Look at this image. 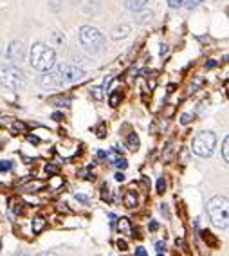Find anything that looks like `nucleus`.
<instances>
[{
  "label": "nucleus",
  "mask_w": 229,
  "mask_h": 256,
  "mask_svg": "<svg viewBox=\"0 0 229 256\" xmlns=\"http://www.w3.org/2000/svg\"><path fill=\"white\" fill-rule=\"evenodd\" d=\"M56 64L54 49H50L46 44H34L31 49V65L36 70H50Z\"/></svg>",
  "instance_id": "f257e3e1"
},
{
  "label": "nucleus",
  "mask_w": 229,
  "mask_h": 256,
  "mask_svg": "<svg viewBox=\"0 0 229 256\" xmlns=\"http://www.w3.org/2000/svg\"><path fill=\"white\" fill-rule=\"evenodd\" d=\"M208 215H210L213 226L218 229H226L229 224V208H228V198L226 197H213L208 202Z\"/></svg>",
  "instance_id": "f03ea898"
},
{
  "label": "nucleus",
  "mask_w": 229,
  "mask_h": 256,
  "mask_svg": "<svg viewBox=\"0 0 229 256\" xmlns=\"http://www.w3.org/2000/svg\"><path fill=\"white\" fill-rule=\"evenodd\" d=\"M80 40H82V46L85 47V50L92 52V54L100 52L103 49V44H105L101 32L96 28H90V26H83L80 29Z\"/></svg>",
  "instance_id": "7ed1b4c3"
},
{
  "label": "nucleus",
  "mask_w": 229,
  "mask_h": 256,
  "mask_svg": "<svg viewBox=\"0 0 229 256\" xmlns=\"http://www.w3.org/2000/svg\"><path fill=\"white\" fill-rule=\"evenodd\" d=\"M216 144V136L213 132H200L193 139V154H197L200 157H210L215 150Z\"/></svg>",
  "instance_id": "20e7f679"
},
{
  "label": "nucleus",
  "mask_w": 229,
  "mask_h": 256,
  "mask_svg": "<svg viewBox=\"0 0 229 256\" xmlns=\"http://www.w3.org/2000/svg\"><path fill=\"white\" fill-rule=\"evenodd\" d=\"M50 76L54 78V82L58 83V85H62V83H72V82H76V80H80L83 76V70L80 69L78 65L60 64L56 67L54 74H50Z\"/></svg>",
  "instance_id": "39448f33"
},
{
  "label": "nucleus",
  "mask_w": 229,
  "mask_h": 256,
  "mask_svg": "<svg viewBox=\"0 0 229 256\" xmlns=\"http://www.w3.org/2000/svg\"><path fill=\"white\" fill-rule=\"evenodd\" d=\"M0 83L11 90H18L26 85V74L16 67H6L0 70Z\"/></svg>",
  "instance_id": "423d86ee"
},
{
  "label": "nucleus",
  "mask_w": 229,
  "mask_h": 256,
  "mask_svg": "<svg viewBox=\"0 0 229 256\" xmlns=\"http://www.w3.org/2000/svg\"><path fill=\"white\" fill-rule=\"evenodd\" d=\"M8 58L11 60V62H22L24 56H26V47H24L22 42H13L10 47H8Z\"/></svg>",
  "instance_id": "0eeeda50"
},
{
  "label": "nucleus",
  "mask_w": 229,
  "mask_h": 256,
  "mask_svg": "<svg viewBox=\"0 0 229 256\" xmlns=\"http://www.w3.org/2000/svg\"><path fill=\"white\" fill-rule=\"evenodd\" d=\"M130 34V26L128 24H121V26H116L114 31H112V38L114 40H123Z\"/></svg>",
  "instance_id": "6e6552de"
},
{
  "label": "nucleus",
  "mask_w": 229,
  "mask_h": 256,
  "mask_svg": "<svg viewBox=\"0 0 229 256\" xmlns=\"http://www.w3.org/2000/svg\"><path fill=\"white\" fill-rule=\"evenodd\" d=\"M124 206L128 208V210H132V208L138 206V193L134 192V190H128V192L124 193Z\"/></svg>",
  "instance_id": "1a4fd4ad"
},
{
  "label": "nucleus",
  "mask_w": 229,
  "mask_h": 256,
  "mask_svg": "<svg viewBox=\"0 0 229 256\" xmlns=\"http://www.w3.org/2000/svg\"><path fill=\"white\" fill-rule=\"evenodd\" d=\"M120 233H123V234H126V236H130L132 234V224H130V220L128 218H124V216H121L120 218Z\"/></svg>",
  "instance_id": "9d476101"
},
{
  "label": "nucleus",
  "mask_w": 229,
  "mask_h": 256,
  "mask_svg": "<svg viewBox=\"0 0 229 256\" xmlns=\"http://www.w3.org/2000/svg\"><path fill=\"white\" fill-rule=\"evenodd\" d=\"M32 233H40L42 229L46 228V218H44V216H34V220H32Z\"/></svg>",
  "instance_id": "9b49d317"
},
{
  "label": "nucleus",
  "mask_w": 229,
  "mask_h": 256,
  "mask_svg": "<svg viewBox=\"0 0 229 256\" xmlns=\"http://www.w3.org/2000/svg\"><path fill=\"white\" fill-rule=\"evenodd\" d=\"M148 0H126V8L132 11H139L146 6Z\"/></svg>",
  "instance_id": "f8f14e48"
},
{
  "label": "nucleus",
  "mask_w": 229,
  "mask_h": 256,
  "mask_svg": "<svg viewBox=\"0 0 229 256\" xmlns=\"http://www.w3.org/2000/svg\"><path fill=\"white\" fill-rule=\"evenodd\" d=\"M126 146L130 148V150H138L139 148V138L136 136V134H130L128 139H126Z\"/></svg>",
  "instance_id": "ddd939ff"
},
{
  "label": "nucleus",
  "mask_w": 229,
  "mask_h": 256,
  "mask_svg": "<svg viewBox=\"0 0 229 256\" xmlns=\"http://www.w3.org/2000/svg\"><path fill=\"white\" fill-rule=\"evenodd\" d=\"M229 139L228 138H226L224 139V144H222V156H224V160H226V162H228V160H229Z\"/></svg>",
  "instance_id": "4468645a"
},
{
  "label": "nucleus",
  "mask_w": 229,
  "mask_h": 256,
  "mask_svg": "<svg viewBox=\"0 0 229 256\" xmlns=\"http://www.w3.org/2000/svg\"><path fill=\"white\" fill-rule=\"evenodd\" d=\"M166 2H168L170 8H175V10H177V8H182L188 0H166Z\"/></svg>",
  "instance_id": "2eb2a0df"
},
{
  "label": "nucleus",
  "mask_w": 229,
  "mask_h": 256,
  "mask_svg": "<svg viewBox=\"0 0 229 256\" xmlns=\"http://www.w3.org/2000/svg\"><path fill=\"white\" fill-rule=\"evenodd\" d=\"M120 101H121L120 92H114V94L110 96V105H112V106H118V105H120Z\"/></svg>",
  "instance_id": "dca6fc26"
},
{
  "label": "nucleus",
  "mask_w": 229,
  "mask_h": 256,
  "mask_svg": "<svg viewBox=\"0 0 229 256\" xmlns=\"http://www.w3.org/2000/svg\"><path fill=\"white\" fill-rule=\"evenodd\" d=\"M13 168V162L11 160H0V172H8V170Z\"/></svg>",
  "instance_id": "f3484780"
},
{
  "label": "nucleus",
  "mask_w": 229,
  "mask_h": 256,
  "mask_svg": "<svg viewBox=\"0 0 229 256\" xmlns=\"http://www.w3.org/2000/svg\"><path fill=\"white\" fill-rule=\"evenodd\" d=\"M114 162H116V166H118V168H121V170H124V168H126V166H128V162H126V159H123V157H118V159H116Z\"/></svg>",
  "instance_id": "a211bd4d"
},
{
  "label": "nucleus",
  "mask_w": 229,
  "mask_h": 256,
  "mask_svg": "<svg viewBox=\"0 0 229 256\" xmlns=\"http://www.w3.org/2000/svg\"><path fill=\"white\" fill-rule=\"evenodd\" d=\"M46 172H47V174H54V175H58L60 168H58V166H54V164H47V166H46Z\"/></svg>",
  "instance_id": "6ab92c4d"
},
{
  "label": "nucleus",
  "mask_w": 229,
  "mask_h": 256,
  "mask_svg": "<svg viewBox=\"0 0 229 256\" xmlns=\"http://www.w3.org/2000/svg\"><path fill=\"white\" fill-rule=\"evenodd\" d=\"M166 190V182H164V178H159V180H157V192L159 193H162Z\"/></svg>",
  "instance_id": "aec40b11"
},
{
  "label": "nucleus",
  "mask_w": 229,
  "mask_h": 256,
  "mask_svg": "<svg viewBox=\"0 0 229 256\" xmlns=\"http://www.w3.org/2000/svg\"><path fill=\"white\" fill-rule=\"evenodd\" d=\"M13 128L16 130V132H18V130H20V132H26V124L20 123V121H14V123H13Z\"/></svg>",
  "instance_id": "412c9836"
},
{
  "label": "nucleus",
  "mask_w": 229,
  "mask_h": 256,
  "mask_svg": "<svg viewBox=\"0 0 229 256\" xmlns=\"http://www.w3.org/2000/svg\"><path fill=\"white\" fill-rule=\"evenodd\" d=\"M152 18V13H142L138 16V22H146V20Z\"/></svg>",
  "instance_id": "4be33fe9"
},
{
  "label": "nucleus",
  "mask_w": 229,
  "mask_h": 256,
  "mask_svg": "<svg viewBox=\"0 0 229 256\" xmlns=\"http://www.w3.org/2000/svg\"><path fill=\"white\" fill-rule=\"evenodd\" d=\"M136 256H146V249L144 247H136Z\"/></svg>",
  "instance_id": "5701e85b"
},
{
  "label": "nucleus",
  "mask_w": 229,
  "mask_h": 256,
  "mask_svg": "<svg viewBox=\"0 0 229 256\" xmlns=\"http://www.w3.org/2000/svg\"><path fill=\"white\" fill-rule=\"evenodd\" d=\"M92 94H94V98H96V100H101V92H100V87H94V88H92Z\"/></svg>",
  "instance_id": "b1692460"
},
{
  "label": "nucleus",
  "mask_w": 229,
  "mask_h": 256,
  "mask_svg": "<svg viewBox=\"0 0 229 256\" xmlns=\"http://www.w3.org/2000/svg\"><path fill=\"white\" fill-rule=\"evenodd\" d=\"M157 229H159V224H157L156 220H152V222H150V231H157Z\"/></svg>",
  "instance_id": "393cba45"
},
{
  "label": "nucleus",
  "mask_w": 229,
  "mask_h": 256,
  "mask_svg": "<svg viewBox=\"0 0 229 256\" xmlns=\"http://www.w3.org/2000/svg\"><path fill=\"white\" fill-rule=\"evenodd\" d=\"M29 142H32V144H38V142H40V139L36 138V136H29Z\"/></svg>",
  "instance_id": "a878e982"
},
{
  "label": "nucleus",
  "mask_w": 229,
  "mask_h": 256,
  "mask_svg": "<svg viewBox=\"0 0 229 256\" xmlns=\"http://www.w3.org/2000/svg\"><path fill=\"white\" fill-rule=\"evenodd\" d=\"M202 0H190V4H188V8H195V6H198L200 4Z\"/></svg>",
  "instance_id": "bb28decb"
},
{
  "label": "nucleus",
  "mask_w": 229,
  "mask_h": 256,
  "mask_svg": "<svg viewBox=\"0 0 229 256\" xmlns=\"http://www.w3.org/2000/svg\"><path fill=\"white\" fill-rule=\"evenodd\" d=\"M52 119H54V121H62V119H64V116H62L60 112H56V114H52Z\"/></svg>",
  "instance_id": "cd10ccee"
},
{
  "label": "nucleus",
  "mask_w": 229,
  "mask_h": 256,
  "mask_svg": "<svg viewBox=\"0 0 229 256\" xmlns=\"http://www.w3.org/2000/svg\"><path fill=\"white\" fill-rule=\"evenodd\" d=\"M156 247H157V251L162 252V249H164V242H157V244H156Z\"/></svg>",
  "instance_id": "c85d7f7f"
},
{
  "label": "nucleus",
  "mask_w": 229,
  "mask_h": 256,
  "mask_svg": "<svg viewBox=\"0 0 229 256\" xmlns=\"http://www.w3.org/2000/svg\"><path fill=\"white\" fill-rule=\"evenodd\" d=\"M118 246H120L121 251H124V249H126V242H124V240H120V242H118Z\"/></svg>",
  "instance_id": "c756f323"
},
{
  "label": "nucleus",
  "mask_w": 229,
  "mask_h": 256,
  "mask_svg": "<svg viewBox=\"0 0 229 256\" xmlns=\"http://www.w3.org/2000/svg\"><path fill=\"white\" fill-rule=\"evenodd\" d=\"M116 180H124V175L121 174V172H118V174H116Z\"/></svg>",
  "instance_id": "7c9ffc66"
},
{
  "label": "nucleus",
  "mask_w": 229,
  "mask_h": 256,
  "mask_svg": "<svg viewBox=\"0 0 229 256\" xmlns=\"http://www.w3.org/2000/svg\"><path fill=\"white\" fill-rule=\"evenodd\" d=\"M190 119H192V118H190L188 114H184V116H182V123H184V124H186V123H190Z\"/></svg>",
  "instance_id": "2f4dec72"
},
{
  "label": "nucleus",
  "mask_w": 229,
  "mask_h": 256,
  "mask_svg": "<svg viewBox=\"0 0 229 256\" xmlns=\"http://www.w3.org/2000/svg\"><path fill=\"white\" fill-rule=\"evenodd\" d=\"M76 198H78V200H82V202H85V204L88 202V198H87V197H83V195H78Z\"/></svg>",
  "instance_id": "473e14b6"
},
{
  "label": "nucleus",
  "mask_w": 229,
  "mask_h": 256,
  "mask_svg": "<svg viewBox=\"0 0 229 256\" xmlns=\"http://www.w3.org/2000/svg\"><path fill=\"white\" fill-rule=\"evenodd\" d=\"M160 211H162V213H166V216H170V213H168V208H166L164 204H162V206H160Z\"/></svg>",
  "instance_id": "72a5a7b5"
},
{
  "label": "nucleus",
  "mask_w": 229,
  "mask_h": 256,
  "mask_svg": "<svg viewBox=\"0 0 229 256\" xmlns=\"http://www.w3.org/2000/svg\"><path fill=\"white\" fill-rule=\"evenodd\" d=\"M215 62H208V64H206V67H208V69H213V67H215Z\"/></svg>",
  "instance_id": "f704fd0d"
},
{
  "label": "nucleus",
  "mask_w": 229,
  "mask_h": 256,
  "mask_svg": "<svg viewBox=\"0 0 229 256\" xmlns=\"http://www.w3.org/2000/svg\"><path fill=\"white\" fill-rule=\"evenodd\" d=\"M166 50H168V47L162 44V47H160V54H166Z\"/></svg>",
  "instance_id": "c9c22d12"
},
{
  "label": "nucleus",
  "mask_w": 229,
  "mask_h": 256,
  "mask_svg": "<svg viewBox=\"0 0 229 256\" xmlns=\"http://www.w3.org/2000/svg\"><path fill=\"white\" fill-rule=\"evenodd\" d=\"M38 256H56L54 252H42V254H38Z\"/></svg>",
  "instance_id": "e433bc0d"
},
{
  "label": "nucleus",
  "mask_w": 229,
  "mask_h": 256,
  "mask_svg": "<svg viewBox=\"0 0 229 256\" xmlns=\"http://www.w3.org/2000/svg\"><path fill=\"white\" fill-rule=\"evenodd\" d=\"M98 156H100L101 159H105V157H106V154H105V152H98Z\"/></svg>",
  "instance_id": "4c0bfd02"
},
{
  "label": "nucleus",
  "mask_w": 229,
  "mask_h": 256,
  "mask_svg": "<svg viewBox=\"0 0 229 256\" xmlns=\"http://www.w3.org/2000/svg\"><path fill=\"white\" fill-rule=\"evenodd\" d=\"M0 249H2V242H0Z\"/></svg>",
  "instance_id": "58836bf2"
},
{
  "label": "nucleus",
  "mask_w": 229,
  "mask_h": 256,
  "mask_svg": "<svg viewBox=\"0 0 229 256\" xmlns=\"http://www.w3.org/2000/svg\"><path fill=\"white\" fill-rule=\"evenodd\" d=\"M157 256H162V254H160V252H159V254H157Z\"/></svg>",
  "instance_id": "ea45409f"
}]
</instances>
